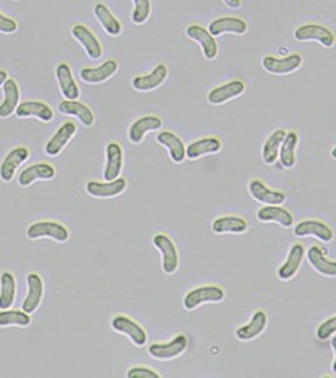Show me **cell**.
I'll use <instances>...</instances> for the list:
<instances>
[{
    "label": "cell",
    "instance_id": "obj_40",
    "mask_svg": "<svg viewBox=\"0 0 336 378\" xmlns=\"http://www.w3.org/2000/svg\"><path fill=\"white\" fill-rule=\"evenodd\" d=\"M333 333H336V315L335 317H331L321 323L315 331V335L320 340H326L329 339Z\"/></svg>",
    "mask_w": 336,
    "mask_h": 378
},
{
    "label": "cell",
    "instance_id": "obj_9",
    "mask_svg": "<svg viewBox=\"0 0 336 378\" xmlns=\"http://www.w3.org/2000/svg\"><path fill=\"white\" fill-rule=\"evenodd\" d=\"M293 233L298 238L315 237L324 242H331L335 237L333 230L328 225H325L324 222H320V220H314V218L301 220L300 223H297L294 226Z\"/></svg>",
    "mask_w": 336,
    "mask_h": 378
},
{
    "label": "cell",
    "instance_id": "obj_13",
    "mask_svg": "<svg viewBox=\"0 0 336 378\" xmlns=\"http://www.w3.org/2000/svg\"><path fill=\"white\" fill-rule=\"evenodd\" d=\"M76 132H77V126L75 122H64L45 144V154L48 157L59 155L63 151V149L67 146V143L73 139Z\"/></svg>",
    "mask_w": 336,
    "mask_h": 378
},
{
    "label": "cell",
    "instance_id": "obj_10",
    "mask_svg": "<svg viewBox=\"0 0 336 378\" xmlns=\"http://www.w3.org/2000/svg\"><path fill=\"white\" fill-rule=\"evenodd\" d=\"M27 288H28V292L23 301V311L28 314H34L40 308L45 293V285L43 277L38 273H34V272L28 273Z\"/></svg>",
    "mask_w": 336,
    "mask_h": 378
},
{
    "label": "cell",
    "instance_id": "obj_15",
    "mask_svg": "<svg viewBox=\"0 0 336 378\" xmlns=\"http://www.w3.org/2000/svg\"><path fill=\"white\" fill-rule=\"evenodd\" d=\"M72 36L73 38L83 47L84 52L87 56L93 60H97L103 55V47H101L98 38L91 33V31L83 25V24H76L72 27Z\"/></svg>",
    "mask_w": 336,
    "mask_h": 378
},
{
    "label": "cell",
    "instance_id": "obj_26",
    "mask_svg": "<svg viewBox=\"0 0 336 378\" xmlns=\"http://www.w3.org/2000/svg\"><path fill=\"white\" fill-rule=\"evenodd\" d=\"M267 325V315L265 311L258 310L254 312L252 318L248 324L240 327L237 331H235V338L241 342H250L258 338L259 335L263 333Z\"/></svg>",
    "mask_w": 336,
    "mask_h": 378
},
{
    "label": "cell",
    "instance_id": "obj_27",
    "mask_svg": "<svg viewBox=\"0 0 336 378\" xmlns=\"http://www.w3.org/2000/svg\"><path fill=\"white\" fill-rule=\"evenodd\" d=\"M157 143L165 147L170 153V159L176 164H181L187 159V146L184 142L170 131H164L157 135Z\"/></svg>",
    "mask_w": 336,
    "mask_h": 378
},
{
    "label": "cell",
    "instance_id": "obj_4",
    "mask_svg": "<svg viewBox=\"0 0 336 378\" xmlns=\"http://www.w3.org/2000/svg\"><path fill=\"white\" fill-rule=\"evenodd\" d=\"M188 338L182 333L177 335L174 339H171L170 342H165V343H152L149 346V355L153 357V359H157V360H173V359H177L180 356H182L185 353V351L188 349Z\"/></svg>",
    "mask_w": 336,
    "mask_h": 378
},
{
    "label": "cell",
    "instance_id": "obj_21",
    "mask_svg": "<svg viewBox=\"0 0 336 378\" xmlns=\"http://www.w3.org/2000/svg\"><path fill=\"white\" fill-rule=\"evenodd\" d=\"M56 79L64 100H79L80 88L73 77L71 66L67 63H59L56 66Z\"/></svg>",
    "mask_w": 336,
    "mask_h": 378
},
{
    "label": "cell",
    "instance_id": "obj_24",
    "mask_svg": "<svg viewBox=\"0 0 336 378\" xmlns=\"http://www.w3.org/2000/svg\"><path fill=\"white\" fill-rule=\"evenodd\" d=\"M248 25L243 18L239 17H220L211 23L209 33L213 37H219L223 34H235L243 36L247 33Z\"/></svg>",
    "mask_w": 336,
    "mask_h": 378
},
{
    "label": "cell",
    "instance_id": "obj_28",
    "mask_svg": "<svg viewBox=\"0 0 336 378\" xmlns=\"http://www.w3.org/2000/svg\"><path fill=\"white\" fill-rule=\"evenodd\" d=\"M58 111L62 115L67 116H73L80 121V123L86 128H90V126L94 125V114L93 111L83 103L77 100H64L58 105Z\"/></svg>",
    "mask_w": 336,
    "mask_h": 378
},
{
    "label": "cell",
    "instance_id": "obj_23",
    "mask_svg": "<svg viewBox=\"0 0 336 378\" xmlns=\"http://www.w3.org/2000/svg\"><path fill=\"white\" fill-rule=\"evenodd\" d=\"M304 257H306V249L302 247V244L291 245L285 264L280 265L278 269V277L283 281L291 280L297 275Z\"/></svg>",
    "mask_w": 336,
    "mask_h": 378
},
{
    "label": "cell",
    "instance_id": "obj_8",
    "mask_svg": "<svg viewBox=\"0 0 336 378\" xmlns=\"http://www.w3.org/2000/svg\"><path fill=\"white\" fill-rule=\"evenodd\" d=\"M128 188V181L122 177L114 179V181H90L86 185V192L97 199H111L122 195Z\"/></svg>",
    "mask_w": 336,
    "mask_h": 378
},
{
    "label": "cell",
    "instance_id": "obj_3",
    "mask_svg": "<svg viewBox=\"0 0 336 378\" xmlns=\"http://www.w3.org/2000/svg\"><path fill=\"white\" fill-rule=\"evenodd\" d=\"M226 297L224 290L216 285L199 286L191 292H188L184 297V307L188 311H193L202 304L208 303H220Z\"/></svg>",
    "mask_w": 336,
    "mask_h": 378
},
{
    "label": "cell",
    "instance_id": "obj_42",
    "mask_svg": "<svg viewBox=\"0 0 336 378\" xmlns=\"http://www.w3.org/2000/svg\"><path fill=\"white\" fill-rule=\"evenodd\" d=\"M19 29V24L16 20L6 17L5 14L0 13V33L3 34H14Z\"/></svg>",
    "mask_w": 336,
    "mask_h": 378
},
{
    "label": "cell",
    "instance_id": "obj_43",
    "mask_svg": "<svg viewBox=\"0 0 336 378\" xmlns=\"http://www.w3.org/2000/svg\"><path fill=\"white\" fill-rule=\"evenodd\" d=\"M223 2L228 9L232 10H239L241 8V0H223Z\"/></svg>",
    "mask_w": 336,
    "mask_h": 378
},
{
    "label": "cell",
    "instance_id": "obj_32",
    "mask_svg": "<svg viewBox=\"0 0 336 378\" xmlns=\"http://www.w3.org/2000/svg\"><path fill=\"white\" fill-rule=\"evenodd\" d=\"M221 150V142L217 138H204L187 146V159L197 160L200 157L217 154Z\"/></svg>",
    "mask_w": 336,
    "mask_h": 378
},
{
    "label": "cell",
    "instance_id": "obj_12",
    "mask_svg": "<svg viewBox=\"0 0 336 378\" xmlns=\"http://www.w3.org/2000/svg\"><path fill=\"white\" fill-rule=\"evenodd\" d=\"M245 91V84L241 80H232L226 84H221L208 94V103L212 105H221L234 99H239Z\"/></svg>",
    "mask_w": 336,
    "mask_h": 378
},
{
    "label": "cell",
    "instance_id": "obj_11",
    "mask_svg": "<svg viewBox=\"0 0 336 378\" xmlns=\"http://www.w3.org/2000/svg\"><path fill=\"white\" fill-rule=\"evenodd\" d=\"M185 34L188 38H191L199 44L202 52H204V56L208 60H213L217 58L219 47H217L215 37L209 33V29L200 27V25H189L185 31Z\"/></svg>",
    "mask_w": 336,
    "mask_h": 378
},
{
    "label": "cell",
    "instance_id": "obj_25",
    "mask_svg": "<svg viewBox=\"0 0 336 378\" xmlns=\"http://www.w3.org/2000/svg\"><path fill=\"white\" fill-rule=\"evenodd\" d=\"M167 76H168V68L164 65V63H160V65H157L149 75L133 77L132 87L141 92L153 91L165 81Z\"/></svg>",
    "mask_w": 336,
    "mask_h": 378
},
{
    "label": "cell",
    "instance_id": "obj_30",
    "mask_svg": "<svg viewBox=\"0 0 336 378\" xmlns=\"http://www.w3.org/2000/svg\"><path fill=\"white\" fill-rule=\"evenodd\" d=\"M307 260L317 273L326 277H336V261L328 260L320 247H310V249L307 251Z\"/></svg>",
    "mask_w": 336,
    "mask_h": 378
},
{
    "label": "cell",
    "instance_id": "obj_2",
    "mask_svg": "<svg viewBox=\"0 0 336 378\" xmlns=\"http://www.w3.org/2000/svg\"><path fill=\"white\" fill-rule=\"evenodd\" d=\"M27 237L29 240H43L48 238L52 241H56L59 244H63L69 241L71 233L62 223L58 222H49V220H44V222L32 223L27 229Z\"/></svg>",
    "mask_w": 336,
    "mask_h": 378
},
{
    "label": "cell",
    "instance_id": "obj_7",
    "mask_svg": "<svg viewBox=\"0 0 336 378\" xmlns=\"http://www.w3.org/2000/svg\"><path fill=\"white\" fill-rule=\"evenodd\" d=\"M111 327L115 332L125 335L136 348H143L147 342L146 329L136 321L126 317V315H117V317H114Z\"/></svg>",
    "mask_w": 336,
    "mask_h": 378
},
{
    "label": "cell",
    "instance_id": "obj_6",
    "mask_svg": "<svg viewBox=\"0 0 336 378\" xmlns=\"http://www.w3.org/2000/svg\"><path fill=\"white\" fill-rule=\"evenodd\" d=\"M294 40L298 42L317 41L325 48H332L335 45V34L329 28L321 24H304L294 31Z\"/></svg>",
    "mask_w": 336,
    "mask_h": 378
},
{
    "label": "cell",
    "instance_id": "obj_34",
    "mask_svg": "<svg viewBox=\"0 0 336 378\" xmlns=\"http://www.w3.org/2000/svg\"><path fill=\"white\" fill-rule=\"evenodd\" d=\"M286 131L278 129L266 139V142L262 146V160L265 164L272 166L279 160L280 146L286 138Z\"/></svg>",
    "mask_w": 336,
    "mask_h": 378
},
{
    "label": "cell",
    "instance_id": "obj_46",
    "mask_svg": "<svg viewBox=\"0 0 336 378\" xmlns=\"http://www.w3.org/2000/svg\"><path fill=\"white\" fill-rule=\"evenodd\" d=\"M331 157H332L333 160H336V146L332 149V151H331Z\"/></svg>",
    "mask_w": 336,
    "mask_h": 378
},
{
    "label": "cell",
    "instance_id": "obj_36",
    "mask_svg": "<svg viewBox=\"0 0 336 378\" xmlns=\"http://www.w3.org/2000/svg\"><path fill=\"white\" fill-rule=\"evenodd\" d=\"M16 277L12 272L0 275V310H9L16 300Z\"/></svg>",
    "mask_w": 336,
    "mask_h": 378
},
{
    "label": "cell",
    "instance_id": "obj_31",
    "mask_svg": "<svg viewBox=\"0 0 336 378\" xmlns=\"http://www.w3.org/2000/svg\"><path fill=\"white\" fill-rule=\"evenodd\" d=\"M5 100L0 104V118H9L12 114H16L17 107L20 105V87L16 80L8 79L3 84Z\"/></svg>",
    "mask_w": 336,
    "mask_h": 378
},
{
    "label": "cell",
    "instance_id": "obj_18",
    "mask_svg": "<svg viewBox=\"0 0 336 378\" xmlns=\"http://www.w3.org/2000/svg\"><path fill=\"white\" fill-rule=\"evenodd\" d=\"M118 69H119L118 62L114 59H110V60H106L103 65L98 68L82 69L80 79L87 84H101V83H106L110 79H112L117 75Z\"/></svg>",
    "mask_w": 336,
    "mask_h": 378
},
{
    "label": "cell",
    "instance_id": "obj_47",
    "mask_svg": "<svg viewBox=\"0 0 336 378\" xmlns=\"http://www.w3.org/2000/svg\"><path fill=\"white\" fill-rule=\"evenodd\" d=\"M14 2H19V0H14Z\"/></svg>",
    "mask_w": 336,
    "mask_h": 378
},
{
    "label": "cell",
    "instance_id": "obj_5",
    "mask_svg": "<svg viewBox=\"0 0 336 378\" xmlns=\"http://www.w3.org/2000/svg\"><path fill=\"white\" fill-rule=\"evenodd\" d=\"M302 65V56L298 53H291L286 58H276L272 55L263 56L262 59V68L269 75H276V76H285L294 73L300 69Z\"/></svg>",
    "mask_w": 336,
    "mask_h": 378
},
{
    "label": "cell",
    "instance_id": "obj_17",
    "mask_svg": "<svg viewBox=\"0 0 336 378\" xmlns=\"http://www.w3.org/2000/svg\"><path fill=\"white\" fill-rule=\"evenodd\" d=\"M250 195L259 203L263 205H283L286 195L276 189L267 188L261 179H251L248 184Z\"/></svg>",
    "mask_w": 336,
    "mask_h": 378
},
{
    "label": "cell",
    "instance_id": "obj_19",
    "mask_svg": "<svg viewBox=\"0 0 336 378\" xmlns=\"http://www.w3.org/2000/svg\"><path fill=\"white\" fill-rule=\"evenodd\" d=\"M123 168V150L119 143L110 142L106 149V168H104V179L114 181L121 177Z\"/></svg>",
    "mask_w": 336,
    "mask_h": 378
},
{
    "label": "cell",
    "instance_id": "obj_22",
    "mask_svg": "<svg viewBox=\"0 0 336 378\" xmlns=\"http://www.w3.org/2000/svg\"><path fill=\"white\" fill-rule=\"evenodd\" d=\"M256 217L262 223L275 222L285 229H289L294 225L293 214L287 209L282 207V205H265L258 210Z\"/></svg>",
    "mask_w": 336,
    "mask_h": 378
},
{
    "label": "cell",
    "instance_id": "obj_39",
    "mask_svg": "<svg viewBox=\"0 0 336 378\" xmlns=\"http://www.w3.org/2000/svg\"><path fill=\"white\" fill-rule=\"evenodd\" d=\"M133 2V12H132V21L138 25L145 24L152 13V2L150 0H132Z\"/></svg>",
    "mask_w": 336,
    "mask_h": 378
},
{
    "label": "cell",
    "instance_id": "obj_38",
    "mask_svg": "<svg viewBox=\"0 0 336 378\" xmlns=\"http://www.w3.org/2000/svg\"><path fill=\"white\" fill-rule=\"evenodd\" d=\"M31 325V314L20 310H0V328L6 327H21L27 328Z\"/></svg>",
    "mask_w": 336,
    "mask_h": 378
},
{
    "label": "cell",
    "instance_id": "obj_14",
    "mask_svg": "<svg viewBox=\"0 0 336 378\" xmlns=\"http://www.w3.org/2000/svg\"><path fill=\"white\" fill-rule=\"evenodd\" d=\"M29 159V150L27 147H16L8 153L5 160L0 164V179L3 182H12L19 167Z\"/></svg>",
    "mask_w": 336,
    "mask_h": 378
},
{
    "label": "cell",
    "instance_id": "obj_37",
    "mask_svg": "<svg viewBox=\"0 0 336 378\" xmlns=\"http://www.w3.org/2000/svg\"><path fill=\"white\" fill-rule=\"evenodd\" d=\"M298 146V135L293 131L286 134V138L280 146L279 160L283 168L291 170L296 166V150Z\"/></svg>",
    "mask_w": 336,
    "mask_h": 378
},
{
    "label": "cell",
    "instance_id": "obj_20",
    "mask_svg": "<svg viewBox=\"0 0 336 378\" xmlns=\"http://www.w3.org/2000/svg\"><path fill=\"white\" fill-rule=\"evenodd\" d=\"M56 175V170L53 166L48 163H37L24 168L19 175V185L21 188H28L37 181H51Z\"/></svg>",
    "mask_w": 336,
    "mask_h": 378
},
{
    "label": "cell",
    "instance_id": "obj_16",
    "mask_svg": "<svg viewBox=\"0 0 336 378\" xmlns=\"http://www.w3.org/2000/svg\"><path fill=\"white\" fill-rule=\"evenodd\" d=\"M161 126H163L161 118H158L156 115L142 116V118L136 119L130 125L129 132H128V138L133 144H139V143L143 142L145 136L149 132L158 131V129H161Z\"/></svg>",
    "mask_w": 336,
    "mask_h": 378
},
{
    "label": "cell",
    "instance_id": "obj_41",
    "mask_svg": "<svg viewBox=\"0 0 336 378\" xmlns=\"http://www.w3.org/2000/svg\"><path fill=\"white\" fill-rule=\"evenodd\" d=\"M126 377L128 378H160L161 375L150 368V367H142V366H138V367H132L128 370L126 373Z\"/></svg>",
    "mask_w": 336,
    "mask_h": 378
},
{
    "label": "cell",
    "instance_id": "obj_29",
    "mask_svg": "<svg viewBox=\"0 0 336 378\" xmlns=\"http://www.w3.org/2000/svg\"><path fill=\"white\" fill-rule=\"evenodd\" d=\"M19 118H37L43 122H51L55 116L53 110L43 101H23L16 110Z\"/></svg>",
    "mask_w": 336,
    "mask_h": 378
},
{
    "label": "cell",
    "instance_id": "obj_44",
    "mask_svg": "<svg viewBox=\"0 0 336 378\" xmlns=\"http://www.w3.org/2000/svg\"><path fill=\"white\" fill-rule=\"evenodd\" d=\"M331 346H332V351H333V355H335V357H333V363H332V371L336 374V336H333V338H332V340H331Z\"/></svg>",
    "mask_w": 336,
    "mask_h": 378
},
{
    "label": "cell",
    "instance_id": "obj_35",
    "mask_svg": "<svg viewBox=\"0 0 336 378\" xmlns=\"http://www.w3.org/2000/svg\"><path fill=\"white\" fill-rule=\"evenodd\" d=\"M94 16L98 20V23L101 24V27L107 31L108 36L118 37L122 33V24L106 5L97 3L94 6Z\"/></svg>",
    "mask_w": 336,
    "mask_h": 378
},
{
    "label": "cell",
    "instance_id": "obj_1",
    "mask_svg": "<svg viewBox=\"0 0 336 378\" xmlns=\"http://www.w3.org/2000/svg\"><path fill=\"white\" fill-rule=\"evenodd\" d=\"M153 247L161 254V268L165 275H173L180 266V254L176 242L167 234H156L153 237Z\"/></svg>",
    "mask_w": 336,
    "mask_h": 378
},
{
    "label": "cell",
    "instance_id": "obj_33",
    "mask_svg": "<svg viewBox=\"0 0 336 378\" xmlns=\"http://www.w3.org/2000/svg\"><path fill=\"white\" fill-rule=\"evenodd\" d=\"M212 230L216 234H243L248 230V223L237 216H223L215 220Z\"/></svg>",
    "mask_w": 336,
    "mask_h": 378
},
{
    "label": "cell",
    "instance_id": "obj_45",
    "mask_svg": "<svg viewBox=\"0 0 336 378\" xmlns=\"http://www.w3.org/2000/svg\"><path fill=\"white\" fill-rule=\"evenodd\" d=\"M9 79V75L6 71H0V87H3L6 80Z\"/></svg>",
    "mask_w": 336,
    "mask_h": 378
}]
</instances>
